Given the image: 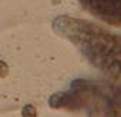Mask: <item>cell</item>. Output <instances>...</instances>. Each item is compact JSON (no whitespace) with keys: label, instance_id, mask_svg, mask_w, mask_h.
Here are the masks:
<instances>
[{"label":"cell","instance_id":"6da1fadb","mask_svg":"<svg viewBox=\"0 0 121 117\" xmlns=\"http://www.w3.org/2000/svg\"><path fill=\"white\" fill-rule=\"evenodd\" d=\"M53 30L71 41L103 76L115 84L121 83V34L71 16L56 17L53 20Z\"/></svg>","mask_w":121,"mask_h":117},{"label":"cell","instance_id":"7a4b0ae2","mask_svg":"<svg viewBox=\"0 0 121 117\" xmlns=\"http://www.w3.org/2000/svg\"><path fill=\"white\" fill-rule=\"evenodd\" d=\"M108 89L110 86L105 83L76 80L70 90L53 96L50 99V104L54 108L87 110L88 116L94 117L93 113L103 111Z\"/></svg>","mask_w":121,"mask_h":117},{"label":"cell","instance_id":"3957f363","mask_svg":"<svg viewBox=\"0 0 121 117\" xmlns=\"http://www.w3.org/2000/svg\"><path fill=\"white\" fill-rule=\"evenodd\" d=\"M78 3L97 20L121 29V0H78Z\"/></svg>","mask_w":121,"mask_h":117},{"label":"cell","instance_id":"277c9868","mask_svg":"<svg viewBox=\"0 0 121 117\" xmlns=\"http://www.w3.org/2000/svg\"><path fill=\"white\" fill-rule=\"evenodd\" d=\"M103 111L104 117H121V83L110 86Z\"/></svg>","mask_w":121,"mask_h":117}]
</instances>
